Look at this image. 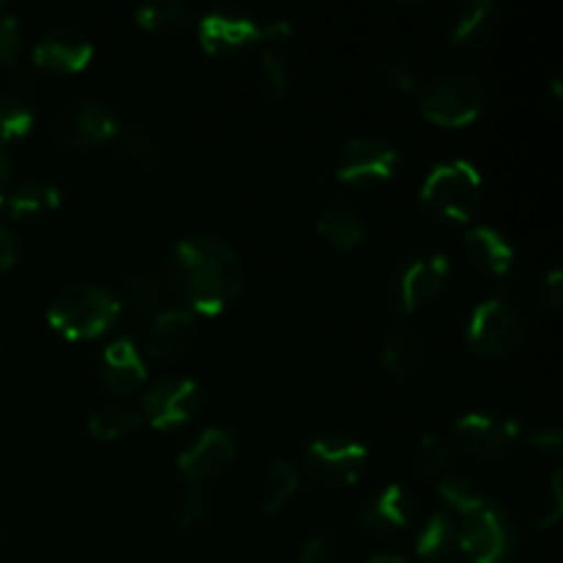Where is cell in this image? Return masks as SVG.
<instances>
[{"instance_id": "8d00e7d4", "label": "cell", "mask_w": 563, "mask_h": 563, "mask_svg": "<svg viewBox=\"0 0 563 563\" xmlns=\"http://www.w3.org/2000/svg\"><path fill=\"white\" fill-rule=\"evenodd\" d=\"M539 300L548 311H559L563 302V273L561 269H550L542 280V289H539Z\"/></svg>"}, {"instance_id": "44dd1931", "label": "cell", "mask_w": 563, "mask_h": 563, "mask_svg": "<svg viewBox=\"0 0 563 563\" xmlns=\"http://www.w3.org/2000/svg\"><path fill=\"white\" fill-rule=\"evenodd\" d=\"M317 229L330 247H335V251H352L366 236V220H363V214L352 203L330 201L324 203L322 214H319Z\"/></svg>"}, {"instance_id": "1f68e13d", "label": "cell", "mask_w": 563, "mask_h": 563, "mask_svg": "<svg viewBox=\"0 0 563 563\" xmlns=\"http://www.w3.org/2000/svg\"><path fill=\"white\" fill-rule=\"evenodd\" d=\"M561 482H563L561 471H555L553 478H550V482L539 489L537 498L531 500V520H533V526L542 528V531L553 528L563 515Z\"/></svg>"}, {"instance_id": "5bb4252c", "label": "cell", "mask_w": 563, "mask_h": 563, "mask_svg": "<svg viewBox=\"0 0 563 563\" xmlns=\"http://www.w3.org/2000/svg\"><path fill=\"white\" fill-rule=\"evenodd\" d=\"M236 443L225 429H207L196 438V443L187 445L179 454V471L185 473L192 487H201L203 482L218 478L225 467L234 462Z\"/></svg>"}, {"instance_id": "5b68a950", "label": "cell", "mask_w": 563, "mask_h": 563, "mask_svg": "<svg viewBox=\"0 0 563 563\" xmlns=\"http://www.w3.org/2000/svg\"><path fill=\"white\" fill-rule=\"evenodd\" d=\"M487 88L478 77L465 71H449L434 77L421 91L423 119L438 126H467L484 113Z\"/></svg>"}, {"instance_id": "cb8c5ba5", "label": "cell", "mask_w": 563, "mask_h": 563, "mask_svg": "<svg viewBox=\"0 0 563 563\" xmlns=\"http://www.w3.org/2000/svg\"><path fill=\"white\" fill-rule=\"evenodd\" d=\"M60 207V190L47 179H31L22 181V185L11 187V192L5 196V209L11 212V218H42V214L55 212Z\"/></svg>"}, {"instance_id": "52a82bcc", "label": "cell", "mask_w": 563, "mask_h": 563, "mask_svg": "<svg viewBox=\"0 0 563 563\" xmlns=\"http://www.w3.org/2000/svg\"><path fill=\"white\" fill-rule=\"evenodd\" d=\"M289 22H256L234 11H212L198 22V42L209 55H234L253 44H280L289 38Z\"/></svg>"}, {"instance_id": "9a60e30c", "label": "cell", "mask_w": 563, "mask_h": 563, "mask_svg": "<svg viewBox=\"0 0 563 563\" xmlns=\"http://www.w3.org/2000/svg\"><path fill=\"white\" fill-rule=\"evenodd\" d=\"M33 60L44 71L75 75L93 60V44L86 33L75 31V27H58L38 38V44L33 47Z\"/></svg>"}, {"instance_id": "3957f363", "label": "cell", "mask_w": 563, "mask_h": 563, "mask_svg": "<svg viewBox=\"0 0 563 563\" xmlns=\"http://www.w3.org/2000/svg\"><path fill=\"white\" fill-rule=\"evenodd\" d=\"M482 174L467 159L438 163L421 185V207L438 223H471L482 209Z\"/></svg>"}, {"instance_id": "484cf974", "label": "cell", "mask_w": 563, "mask_h": 563, "mask_svg": "<svg viewBox=\"0 0 563 563\" xmlns=\"http://www.w3.org/2000/svg\"><path fill=\"white\" fill-rule=\"evenodd\" d=\"M141 412L132 410L130 405H104L88 416V432L93 440L113 443V440L126 438L141 427Z\"/></svg>"}, {"instance_id": "e0dca14e", "label": "cell", "mask_w": 563, "mask_h": 563, "mask_svg": "<svg viewBox=\"0 0 563 563\" xmlns=\"http://www.w3.org/2000/svg\"><path fill=\"white\" fill-rule=\"evenodd\" d=\"M99 377L104 388L113 394H132L146 379V363H143L141 350L132 339H115L113 344L104 346L102 363H99Z\"/></svg>"}, {"instance_id": "277c9868", "label": "cell", "mask_w": 563, "mask_h": 563, "mask_svg": "<svg viewBox=\"0 0 563 563\" xmlns=\"http://www.w3.org/2000/svg\"><path fill=\"white\" fill-rule=\"evenodd\" d=\"M121 313L113 291L93 284H77L58 291L47 308L49 328L69 341H91L108 333Z\"/></svg>"}, {"instance_id": "b9f144b4", "label": "cell", "mask_w": 563, "mask_h": 563, "mask_svg": "<svg viewBox=\"0 0 563 563\" xmlns=\"http://www.w3.org/2000/svg\"><path fill=\"white\" fill-rule=\"evenodd\" d=\"M368 563H410V561L401 559V555H377V559H372Z\"/></svg>"}, {"instance_id": "60d3db41", "label": "cell", "mask_w": 563, "mask_h": 563, "mask_svg": "<svg viewBox=\"0 0 563 563\" xmlns=\"http://www.w3.org/2000/svg\"><path fill=\"white\" fill-rule=\"evenodd\" d=\"M11 192V159L5 154V146L0 143V207L5 203V196Z\"/></svg>"}, {"instance_id": "d6a6232c", "label": "cell", "mask_w": 563, "mask_h": 563, "mask_svg": "<svg viewBox=\"0 0 563 563\" xmlns=\"http://www.w3.org/2000/svg\"><path fill=\"white\" fill-rule=\"evenodd\" d=\"M115 141H119L124 157L132 159L137 168H154V165H159V159H163L157 141L143 130H121Z\"/></svg>"}, {"instance_id": "83f0119b", "label": "cell", "mask_w": 563, "mask_h": 563, "mask_svg": "<svg viewBox=\"0 0 563 563\" xmlns=\"http://www.w3.org/2000/svg\"><path fill=\"white\" fill-rule=\"evenodd\" d=\"M297 489H300V471L291 462H275L267 471V476H264V511L267 515L284 511L289 506V500L297 495Z\"/></svg>"}, {"instance_id": "30bf717a", "label": "cell", "mask_w": 563, "mask_h": 563, "mask_svg": "<svg viewBox=\"0 0 563 563\" xmlns=\"http://www.w3.org/2000/svg\"><path fill=\"white\" fill-rule=\"evenodd\" d=\"M366 460L368 449L361 440L333 432L313 440L311 449L306 451V471L308 476L330 487H346L361 478Z\"/></svg>"}, {"instance_id": "e575fe53", "label": "cell", "mask_w": 563, "mask_h": 563, "mask_svg": "<svg viewBox=\"0 0 563 563\" xmlns=\"http://www.w3.org/2000/svg\"><path fill=\"white\" fill-rule=\"evenodd\" d=\"M22 53L20 22L11 14H0V66H14Z\"/></svg>"}, {"instance_id": "d4e9b609", "label": "cell", "mask_w": 563, "mask_h": 563, "mask_svg": "<svg viewBox=\"0 0 563 563\" xmlns=\"http://www.w3.org/2000/svg\"><path fill=\"white\" fill-rule=\"evenodd\" d=\"M291 82V69L286 53L278 44H267L262 49V58H258V71H256V97L264 104H275L286 97Z\"/></svg>"}, {"instance_id": "f1b7e54d", "label": "cell", "mask_w": 563, "mask_h": 563, "mask_svg": "<svg viewBox=\"0 0 563 563\" xmlns=\"http://www.w3.org/2000/svg\"><path fill=\"white\" fill-rule=\"evenodd\" d=\"M165 297V284L163 280L152 278V275H137L130 284L124 286V300L121 308L132 313L135 319H148L157 317V308Z\"/></svg>"}, {"instance_id": "ab89813d", "label": "cell", "mask_w": 563, "mask_h": 563, "mask_svg": "<svg viewBox=\"0 0 563 563\" xmlns=\"http://www.w3.org/2000/svg\"><path fill=\"white\" fill-rule=\"evenodd\" d=\"M14 262H16L14 234H11V231L0 223V273H5V269H9Z\"/></svg>"}, {"instance_id": "4fadbf2b", "label": "cell", "mask_w": 563, "mask_h": 563, "mask_svg": "<svg viewBox=\"0 0 563 563\" xmlns=\"http://www.w3.org/2000/svg\"><path fill=\"white\" fill-rule=\"evenodd\" d=\"M121 132L119 119L113 110L99 99H82L71 104L58 121V141L71 148H93L102 143L115 141Z\"/></svg>"}, {"instance_id": "ffe728a7", "label": "cell", "mask_w": 563, "mask_h": 563, "mask_svg": "<svg viewBox=\"0 0 563 563\" xmlns=\"http://www.w3.org/2000/svg\"><path fill=\"white\" fill-rule=\"evenodd\" d=\"M465 253L473 267L482 269L489 278H504V275L511 273V264H515V247L493 225H476V229L467 231Z\"/></svg>"}, {"instance_id": "d590c367", "label": "cell", "mask_w": 563, "mask_h": 563, "mask_svg": "<svg viewBox=\"0 0 563 563\" xmlns=\"http://www.w3.org/2000/svg\"><path fill=\"white\" fill-rule=\"evenodd\" d=\"M385 80H388L399 93L418 91V71L407 58H390L388 64H385Z\"/></svg>"}, {"instance_id": "74e56055", "label": "cell", "mask_w": 563, "mask_h": 563, "mask_svg": "<svg viewBox=\"0 0 563 563\" xmlns=\"http://www.w3.org/2000/svg\"><path fill=\"white\" fill-rule=\"evenodd\" d=\"M300 563H335V548L328 537H313L302 544Z\"/></svg>"}, {"instance_id": "8fae6325", "label": "cell", "mask_w": 563, "mask_h": 563, "mask_svg": "<svg viewBox=\"0 0 563 563\" xmlns=\"http://www.w3.org/2000/svg\"><path fill=\"white\" fill-rule=\"evenodd\" d=\"M456 445L476 460L506 456L520 440V423L495 412H467L454 427Z\"/></svg>"}, {"instance_id": "d6986e66", "label": "cell", "mask_w": 563, "mask_h": 563, "mask_svg": "<svg viewBox=\"0 0 563 563\" xmlns=\"http://www.w3.org/2000/svg\"><path fill=\"white\" fill-rule=\"evenodd\" d=\"M495 33H498V5L493 0H471L454 16L451 47L462 53H476L493 42Z\"/></svg>"}, {"instance_id": "f35d334b", "label": "cell", "mask_w": 563, "mask_h": 563, "mask_svg": "<svg viewBox=\"0 0 563 563\" xmlns=\"http://www.w3.org/2000/svg\"><path fill=\"white\" fill-rule=\"evenodd\" d=\"M531 445H533V449L542 451V454H550V456H555V460H559L561 451H563V438H561L559 429H542V432L533 434Z\"/></svg>"}, {"instance_id": "ba28073f", "label": "cell", "mask_w": 563, "mask_h": 563, "mask_svg": "<svg viewBox=\"0 0 563 563\" xmlns=\"http://www.w3.org/2000/svg\"><path fill=\"white\" fill-rule=\"evenodd\" d=\"M451 278L449 256L440 251H418L401 264L394 280V306L401 313H416L443 295Z\"/></svg>"}, {"instance_id": "8992f818", "label": "cell", "mask_w": 563, "mask_h": 563, "mask_svg": "<svg viewBox=\"0 0 563 563\" xmlns=\"http://www.w3.org/2000/svg\"><path fill=\"white\" fill-rule=\"evenodd\" d=\"M467 344L482 357H511L526 344V319L504 297H489L473 311Z\"/></svg>"}, {"instance_id": "7c38bea8", "label": "cell", "mask_w": 563, "mask_h": 563, "mask_svg": "<svg viewBox=\"0 0 563 563\" xmlns=\"http://www.w3.org/2000/svg\"><path fill=\"white\" fill-rule=\"evenodd\" d=\"M143 410H146L148 423L159 432L179 429L190 423L201 410V388L196 379L187 377L159 379L143 396Z\"/></svg>"}, {"instance_id": "7a4b0ae2", "label": "cell", "mask_w": 563, "mask_h": 563, "mask_svg": "<svg viewBox=\"0 0 563 563\" xmlns=\"http://www.w3.org/2000/svg\"><path fill=\"white\" fill-rule=\"evenodd\" d=\"M438 493L454 511L460 555H465L471 563H504L515 553V522L500 509V504L489 500L471 478L445 476L438 484Z\"/></svg>"}, {"instance_id": "9c48e42d", "label": "cell", "mask_w": 563, "mask_h": 563, "mask_svg": "<svg viewBox=\"0 0 563 563\" xmlns=\"http://www.w3.org/2000/svg\"><path fill=\"white\" fill-rule=\"evenodd\" d=\"M399 168V152L388 141L374 135L352 137L341 152L339 165H335V179L355 190H368V187L385 185L394 179Z\"/></svg>"}, {"instance_id": "4316f807", "label": "cell", "mask_w": 563, "mask_h": 563, "mask_svg": "<svg viewBox=\"0 0 563 563\" xmlns=\"http://www.w3.org/2000/svg\"><path fill=\"white\" fill-rule=\"evenodd\" d=\"M137 25L154 33H179L190 25L192 14L179 0H157V3H141L135 9Z\"/></svg>"}, {"instance_id": "4dcf8cb0", "label": "cell", "mask_w": 563, "mask_h": 563, "mask_svg": "<svg viewBox=\"0 0 563 563\" xmlns=\"http://www.w3.org/2000/svg\"><path fill=\"white\" fill-rule=\"evenodd\" d=\"M451 462V445L440 434H423L416 445V473L421 478H438L440 473L449 471Z\"/></svg>"}, {"instance_id": "ac0fdd59", "label": "cell", "mask_w": 563, "mask_h": 563, "mask_svg": "<svg viewBox=\"0 0 563 563\" xmlns=\"http://www.w3.org/2000/svg\"><path fill=\"white\" fill-rule=\"evenodd\" d=\"M196 341V317L185 308H168L152 319L146 333V350L152 357H176Z\"/></svg>"}, {"instance_id": "6da1fadb", "label": "cell", "mask_w": 563, "mask_h": 563, "mask_svg": "<svg viewBox=\"0 0 563 563\" xmlns=\"http://www.w3.org/2000/svg\"><path fill=\"white\" fill-rule=\"evenodd\" d=\"M245 280L240 256L225 240L190 234L179 240L165 264V284L192 317H220L236 300Z\"/></svg>"}, {"instance_id": "f546056e", "label": "cell", "mask_w": 563, "mask_h": 563, "mask_svg": "<svg viewBox=\"0 0 563 563\" xmlns=\"http://www.w3.org/2000/svg\"><path fill=\"white\" fill-rule=\"evenodd\" d=\"M36 124V110L16 93H0V143L20 141Z\"/></svg>"}, {"instance_id": "7402d4cb", "label": "cell", "mask_w": 563, "mask_h": 563, "mask_svg": "<svg viewBox=\"0 0 563 563\" xmlns=\"http://www.w3.org/2000/svg\"><path fill=\"white\" fill-rule=\"evenodd\" d=\"M418 559L427 563H456L460 559V537L456 520L449 511H434L416 539Z\"/></svg>"}, {"instance_id": "2e32d148", "label": "cell", "mask_w": 563, "mask_h": 563, "mask_svg": "<svg viewBox=\"0 0 563 563\" xmlns=\"http://www.w3.org/2000/svg\"><path fill=\"white\" fill-rule=\"evenodd\" d=\"M412 515H416V500H412L410 489L405 484H388L368 500L361 522L366 526V531L377 533V537H390L410 526Z\"/></svg>"}, {"instance_id": "836d02e7", "label": "cell", "mask_w": 563, "mask_h": 563, "mask_svg": "<svg viewBox=\"0 0 563 563\" xmlns=\"http://www.w3.org/2000/svg\"><path fill=\"white\" fill-rule=\"evenodd\" d=\"M203 520H207V495L201 487H190L181 495L179 528L181 531H196Z\"/></svg>"}, {"instance_id": "603a6c76", "label": "cell", "mask_w": 563, "mask_h": 563, "mask_svg": "<svg viewBox=\"0 0 563 563\" xmlns=\"http://www.w3.org/2000/svg\"><path fill=\"white\" fill-rule=\"evenodd\" d=\"M379 357H383V368L390 377L412 379L423 361L421 335L410 328L390 330V333H385L383 346H379Z\"/></svg>"}]
</instances>
